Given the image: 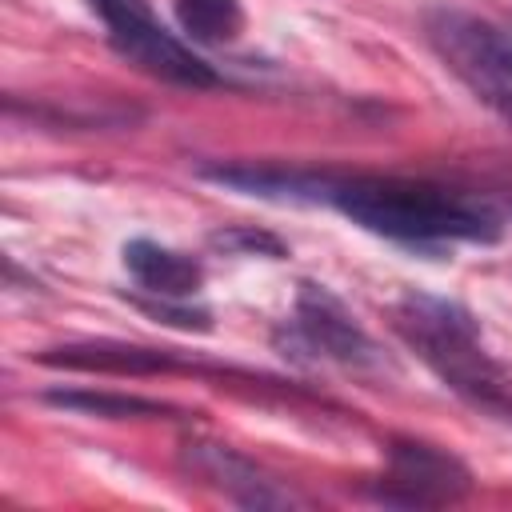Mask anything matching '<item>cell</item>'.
<instances>
[{"instance_id":"7c38bea8","label":"cell","mask_w":512,"mask_h":512,"mask_svg":"<svg viewBox=\"0 0 512 512\" xmlns=\"http://www.w3.org/2000/svg\"><path fill=\"white\" fill-rule=\"evenodd\" d=\"M48 404L60 408H76V412H92V416H168L176 408L160 404V400H144V396H120V392H48Z\"/></svg>"},{"instance_id":"9c48e42d","label":"cell","mask_w":512,"mask_h":512,"mask_svg":"<svg viewBox=\"0 0 512 512\" xmlns=\"http://www.w3.org/2000/svg\"><path fill=\"white\" fill-rule=\"evenodd\" d=\"M40 364L52 368H76V372H112V376H152V372H172L176 360L172 352L160 348H140V344H64L40 352Z\"/></svg>"},{"instance_id":"5b68a950","label":"cell","mask_w":512,"mask_h":512,"mask_svg":"<svg viewBox=\"0 0 512 512\" xmlns=\"http://www.w3.org/2000/svg\"><path fill=\"white\" fill-rule=\"evenodd\" d=\"M468 492H472V472L452 452L424 440H392L388 476L372 496L400 508H436V504H456Z\"/></svg>"},{"instance_id":"ba28073f","label":"cell","mask_w":512,"mask_h":512,"mask_svg":"<svg viewBox=\"0 0 512 512\" xmlns=\"http://www.w3.org/2000/svg\"><path fill=\"white\" fill-rule=\"evenodd\" d=\"M200 176L268 200H324L332 180V172H300L280 164H204Z\"/></svg>"},{"instance_id":"6da1fadb","label":"cell","mask_w":512,"mask_h":512,"mask_svg":"<svg viewBox=\"0 0 512 512\" xmlns=\"http://www.w3.org/2000/svg\"><path fill=\"white\" fill-rule=\"evenodd\" d=\"M324 204L340 208L352 224L404 240V244H444V240H472L492 244L500 240V216L468 200L464 192L428 184V180H400V176H332Z\"/></svg>"},{"instance_id":"4fadbf2b","label":"cell","mask_w":512,"mask_h":512,"mask_svg":"<svg viewBox=\"0 0 512 512\" xmlns=\"http://www.w3.org/2000/svg\"><path fill=\"white\" fill-rule=\"evenodd\" d=\"M208 248L216 252H228V256H268V260H284L288 256V244L272 232H260V228H216L208 236Z\"/></svg>"},{"instance_id":"52a82bcc","label":"cell","mask_w":512,"mask_h":512,"mask_svg":"<svg viewBox=\"0 0 512 512\" xmlns=\"http://www.w3.org/2000/svg\"><path fill=\"white\" fill-rule=\"evenodd\" d=\"M180 464L212 484L216 492H224L228 500L244 504V508H288L296 504V496L288 488H280L276 476H268L260 464H252L248 456H240L228 444H212V440H184L180 444Z\"/></svg>"},{"instance_id":"8992f818","label":"cell","mask_w":512,"mask_h":512,"mask_svg":"<svg viewBox=\"0 0 512 512\" xmlns=\"http://www.w3.org/2000/svg\"><path fill=\"white\" fill-rule=\"evenodd\" d=\"M276 344H296V348L328 356V360H336L344 368H372V364H380L376 340L320 284H300L296 320L276 332Z\"/></svg>"},{"instance_id":"5bb4252c","label":"cell","mask_w":512,"mask_h":512,"mask_svg":"<svg viewBox=\"0 0 512 512\" xmlns=\"http://www.w3.org/2000/svg\"><path fill=\"white\" fill-rule=\"evenodd\" d=\"M132 304L140 308V312H148V316H156L160 324H176V328H196V332H208L212 328V316L204 312V308H192V304H184V300H176V296H132Z\"/></svg>"},{"instance_id":"30bf717a","label":"cell","mask_w":512,"mask_h":512,"mask_svg":"<svg viewBox=\"0 0 512 512\" xmlns=\"http://www.w3.org/2000/svg\"><path fill=\"white\" fill-rule=\"evenodd\" d=\"M124 264L136 276V284L148 288V292H156V296L188 300L204 284V272H200V264L192 256L172 252V248H160L152 240H128L124 244Z\"/></svg>"},{"instance_id":"3957f363","label":"cell","mask_w":512,"mask_h":512,"mask_svg":"<svg viewBox=\"0 0 512 512\" xmlns=\"http://www.w3.org/2000/svg\"><path fill=\"white\" fill-rule=\"evenodd\" d=\"M424 32L448 72L480 104L512 120V32L464 8H432Z\"/></svg>"},{"instance_id":"8fae6325","label":"cell","mask_w":512,"mask_h":512,"mask_svg":"<svg viewBox=\"0 0 512 512\" xmlns=\"http://www.w3.org/2000/svg\"><path fill=\"white\" fill-rule=\"evenodd\" d=\"M180 28L200 44H228L244 28L240 0H176Z\"/></svg>"},{"instance_id":"7a4b0ae2","label":"cell","mask_w":512,"mask_h":512,"mask_svg":"<svg viewBox=\"0 0 512 512\" xmlns=\"http://www.w3.org/2000/svg\"><path fill=\"white\" fill-rule=\"evenodd\" d=\"M392 328L460 400L512 424V372L484 352L476 320L460 304L408 292L392 308Z\"/></svg>"},{"instance_id":"277c9868","label":"cell","mask_w":512,"mask_h":512,"mask_svg":"<svg viewBox=\"0 0 512 512\" xmlns=\"http://www.w3.org/2000/svg\"><path fill=\"white\" fill-rule=\"evenodd\" d=\"M100 20L108 24V40L120 56H128L136 68L168 80V84H184V88H212L220 84V76L212 72L208 60H200L188 44H180L156 16L148 0H88Z\"/></svg>"}]
</instances>
